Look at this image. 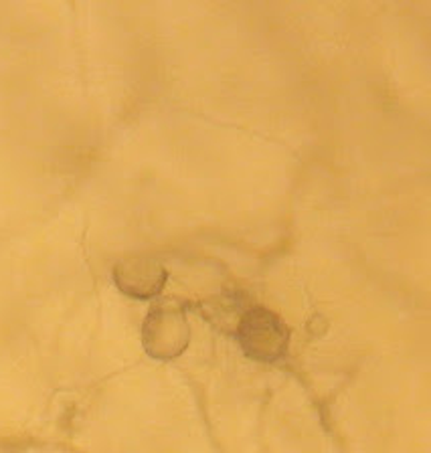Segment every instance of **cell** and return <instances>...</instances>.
I'll list each match as a JSON object with an SVG mask.
<instances>
[{"label":"cell","instance_id":"6da1fadb","mask_svg":"<svg viewBox=\"0 0 431 453\" xmlns=\"http://www.w3.org/2000/svg\"><path fill=\"white\" fill-rule=\"evenodd\" d=\"M237 342L251 360L275 363L284 358L289 330L281 318L266 306H250L235 328Z\"/></svg>","mask_w":431,"mask_h":453},{"label":"cell","instance_id":"3957f363","mask_svg":"<svg viewBox=\"0 0 431 453\" xmlns=\"http://www.w3.org/2000/svg\"><path fill=\"white\" fill-rule=\"evenodd\" d=\"M166 278L165 265L148 255H130L119 259L114 267V281L119 292L138 300H150L158 296Z\"/></svg>","mask_w":431,"mask_h":453},{"label":"cell","instance_id":"7a4b0ae2","mask_svg":"<svg viewBox=\"0 0 431 453\" xmlns=\"http://www.w3.org/2000/svg\"><path fill=\"white\" fill-rule=\"evenodd\" d=\"M190 326L185 308L173 300L154 303L142 324V344L152 358L173 360L187 350Z\"/></svg>","mask_w":431,"mask_h":453}]
</instances>
